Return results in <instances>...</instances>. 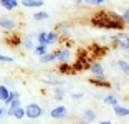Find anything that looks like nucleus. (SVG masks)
<instances>
[{"mask_svg":"<svg viewBox=\"0 0 129 124\" xmlns=\"http://www.w3.org/2000/svg\"><path fill=\"white\" fill-rule=\"evenodd\" d=\"M71 2H73V4H78V5L83 4V0H71Z\"/></svg>","mask_w":129,"mask_h":124,"instance_id":"obj_32","label":"nucleus"},{"mask_svg":"<svg viewBox=\"0 0 129 124\" xmlns=\"http://www.w3.org/2000/svg\"><path fill=\"white\" fill-rule=\"evenodd\" d=\"M109 40L114 46H118L121 50H129V33L116 32L114 35H109Z\"/></svg>","mask_w":129,"mask_h":124,"instance_id":"obj_2","label":"nucleus"},{"mask_svg":"<svg viewBox=\"0 0 129 124\" xmlns=\"http://www.w3.org/2000/svg\"><path fill=\"white\" fill-rule=\"evenodd\" d=\"M64 94H66V89H64V88H61V86H56L53 89V98L56 99V101H61V99L64 98Z\"/></svg>","mask_w":129,"mask_h":124,"instance_id":"obj_18","label":"nucleus"},{"mask_svg":"<svg viewBox=\"0 0 129 124\" xmlns=\"http://www.w3.org/2000/svg\"><path fill=\"white\" fill-rule=\"evenodd\" d=\"M37 40H38V45H48L46 43V32H40L37 35Z\"/></svg>","mask_w":129,"mask_h":124,"instance_id":"obj_25","label":"nucleus"},{"mask_svg":"<svg viewBox=\"0 0 129 124\" xmlns=\"http://www.w3.org/2000/svg\"><path fill=\"white\" fill-rule=\"evenodd\" d=\"M23 46H25L27 50H35V46H37V45H33L31 37H27V38H23Z\"/></svg>","mask_w":129,"mask_h":124,"instance_id":"obj_24","label":"nucleus"},{"mask_svg":"<svg viewBox=\"0 0 129 124\" xmlns=\"http://www.w3.org/2000/svg\"><path fill=\"white\" fill-rule=\"evenodd\" d=\"M22 5L25 8H40L43 7V0H22Z\"/></svg>","mask_w":129,"mask_h":124,"instance_id":"obj_10","label":"nucleus"},{"mask_svg":"<svg viewBox=\"0 0 129 124\" xmlns=\"http://www.w3.org/2000/svg\"><path fill=\"white\" fill-rule=\"evenodd\" d=\"M83 119L86 121V122H94L96 121V114L93 109H84L83 111Z\"/></svg>","mask_w":129,"mask_h":124,"instance_id":"obj_16","label":"nucleus"},{"mask_svg":"<svg viewBox=\"0 0 129 124\" xmlns=\"http://www.w3.org/2000/svg\"><path fill=\"white\" fill-rule=\"evenodd\" d=\"M20 99H15V101H12L10 104H8V109H15V108H20Z\"/></svg>","mask_w":129,"mask_h":124,"instance_id":"obj_29","label":"nucleus"},{"mask_svg":"<svg viewBox=\"0 0 129 124\" xmlns=\"http://www.w3.org/2000/svg\"><path fill=\"white\" fill-rule=\"evenodd\" d=\"M99 124H113V122H109V121H101Z\"/></svg>","mask_w":129,"mask_h":124,"instance_id":"obj_33","label":"nucleus"},{"mask_svg":"<svg viewBox=\"0 0 129 124\" xmlns=\"http://www.w3.org/2000/svg\"><path fill=\"white\" fill-rule=\"evenodd\" d=\"M0 7L4 10H17L18 7V0H0Z\"/></svg>","mask_w":129,"mask_h":124,"instance_id":"obj_9","label":"nucleus"},{"mask_svg":"<svg viewBox=\"0 0 129 124\" xmlns=\"http://www.w3.org/2000/svg\"><path fill=\"white\" fill-rule=\"evenodd\" d=\"M0 63H13V58L5 56V55H0Z\"/></svg>","mask_w":129,"mask_h":124,"instance_id":"obj_28","label":"nucleus"},{"mask_svg":"<svg viewBox=\"0 0 129 124\" xmlns=\"http://www.w3.org/2000/svg\"><path fill=\"white\" fill-rule=\"evenodd\" d=\"M8 96H10V89H8L5 84H0V101H7Z\"/></svg>","mask_w":129,"mask_h":124,"instance_id":"obj_21","label":"nucleus"},{"mask_svg":"<svg viewBox=\"0 0 129 124\" xmlns=\"http://www.w3.org/2000/svg\"><path fill=\"white\" fill-rule=\"evenodd\" d=\"M118 68L122 71V75H124V76H129V61L118 60Z\"/></svg>","mask_w":129,"mask_h":124,"instance_id":"obj_19","label":"nucleus"},{"mask_svg":"<svg viewBox=\"0 0 129 124\" xmlns=\"http://www.w3.org/2000/svg\"><path fill=\"white\" fill-rule=\"evenodd\" d=\"M71 60V50L68 46H63V48L56 50V61L58 63H70Z\"/></svg>","mask_w":129,"mask_h":124,"instance_id":"obj_5","label":"nucleus"},{"mask_svg":"<svg viewBox=\"0 0 129 124\" xmlns=\"http://www.w3.org/2000/svg\"><path fill=\"white\" fill-rule=\"evenodd\" d=\"M121 17H122V22H124V25H129V7L122 10Z\"/></svg>","mask_w":129,"mask_h":124,"instance_id":"obj_27","label":"nucleus"},{"mask_svg":"<svg viewBox=\"0 0 129 124\" xmlns=\"http://www.w3.org/2000/svg\"><path fill=\"white\" fill-rule=\"evenodd\" d=\"M33 53L37 55L38 58L43 56V55H46V53H48V45H37L35 50H33Z\"/></svg>","mask_w":129,"mask_h":124,"instance_id":"obj_20","label":"nucleus"},{"mask_svg":"<svg viewBox=\"0 0 129 124\" xmlns=\"http://www.w3.org/2000/svg\"><path fill=\"white\" fill-rule=\"evenodd\" d=\"M91 25L98 26V28H104V30H114V32H122L124 28V22L119 13L113 10H101L98 12L94 17H91Z\"/></svg>","mask_w":129,"mask_h":124,"instance_id":"obj_1","label":"nucleus"},{"mask_svg":"<svg viewBox=\"0 0 129 124\" xmlns=\"http://www.w3.org/2000/svg\"><path fill=\"white\" fill-rule=\"evenodd\" d=\"M15 99H20V93L18 91H15V89H10V96H8V99L5 101V104H10L12 101H15Z\"/></svg>","mask_w":129,"mask_h":124,"instance_id":"obj_23","label":"nucleus"},{"mask_svg":"<svg viewBox=\"0 0 129 124\" xmlns=\"http://www.w3.org/2000/svg\"><path fill=\"white\" fill-rule=\"evenodd\" d=\"M17 20L15 18H12V17L8 15H4V17H0V28L5 32H13L17 28Z\"/></svg>","mask_w":129,"mask_h":124,"instance_id":"obj_4","label":"nucleus"},{"mask_svg":"<svg viewBox=\"0 0 129 124\" xmlns=\"http://www.w3.org/2000/svg\"><path fill=\"white\" fill-rule=\"evenodd\" d=\"M8 116H13L15 119H22V117H25V108H15V109H8L7 111Z\"/></svg>","mask_w":129,"mask_h":124,"instance_id":"obj_11","label":"nucleus"},{"mask_svg":"<svg viewBox=\"0 0 129 124\" xmlns=\"http://www.w3.org/2000/svg\"><path fill=\"white\" fill-rule=\"evenodd\" d=\"M114 114L116 116H119V117H126V116H129V108H126V106H121V104H118V106H114Z\"/></svg>","mask_w":129,"mask_h":124,"instance_id":"obj_13","label":"nucleus"},{"mask_svg":"<svg viewBox=\"0 0 129 124\" xmlns=\"http://www.w3.org/2000/svg\"><path fill=\"white\" fill-rule=\"evenodd\" d=\"M58 71L63 73V75H73V66L71 63H60V66H58Z\"/></svg>","mask_w":129,"mask_h":124,"instance_id":"obj_15","label":"nucleus"},{"mask_svg":"<svg viewBox=\"0 0 129 124\" xmlns=\"http://www.w3.org/2000/svg\"><path fill=\"white\" fill-rule=\"evenodd\" d=\"M89 83L94 84V86H99V88H108V89L111 88V83L106 81L104 78H96V76H91V78H89Z\"/></svg>","mask_w":129,"mask_h":124,"instance_id":"obj_8","label":"nucleus"},{"mask_svg":"<svg viewBox=\"0 0 129 124\" xmlns=\"http://www.w3.org/2000/svg\"><path fill=\"white\" fill-rule=\"evenodd\" d=\"M33 18L37 20V22H43V20H48L50 15L46 13V12H42V10H40V12H35V13H33Z\"/></svg>","mask_w":129,"mask_h":124,"instance_id":"obj_22","label":"nucleus"},{"mask_svg":"<svg viewBox=\"0 0 129 124\" xmlns=\"http://www.w3.org/2000/svg\"><path fill=\"white\" fill-rule=\"evenodd\" d=\"M83 2L88 5H91V7H99V5L106 4V0H83Z\"/></svg>","mask_w":129,"mask_h":124,"instance_id":"obj_26","label":"nucleus"},{"mask_svg":"<svg viewBox=\"0 0 129 124\" xmlns=\"http://www.w3.org/2000/svg\"><path fill=\"white\" fill-rule=\"evenodd\" d=\"M88 70H89L91 75L96 76V78H104V68H103V65L98 63V61H91Z\"/></svg>","mask_w":129,"mask_h":124,"instance_id":"obj_6","label":"nucleus"},{"mask_svg":"<svg viewBox=\"0 0 129 124\" xmlns=\"http://www.w3.org/2000/svg\"><path fill=\"white\" fill-rule=\"evenodd\" d=\"M60 40V33L56 30H51V32H46V43L51 45V43H56Z\"/></svg>","mask_w":129,"mask_h":124,"instance_id":"obj_14","label":"nucleus"},{"mask_svg":"<svg viewBox=\"0 0 129 124\" xmlns=\"http://www.w3.org/2000/svg\"><path fill=\"white\" fill-rule=\"evenodd\" d=\"M25 116L30 117V119H37V117L43 116L42 106L37 104V103H28V104L25 106Z\"/></svg>","mask_w":129,"mask_h":124,"instance_id":"obj_3","label":"nucleus"},{"mask_svg":"<svg viewBox=\"0 0 129 124\" xmlns=\"http://www.w3.org/2000/svg\"><path fill=\"white\" fill-rule=\"evenodd\" d=\"M103 101H104V104H109V106H113V108L119 104L118 96H116V94H108V96H104V99H103Z\"/></svg>","mask_w":129,"mask_h":124,"instance_id":"obj_17","label":"nucleus"},{"mask_svg":"<svg viewBox=\"0 0 129 124\" xmlns=\"http://www.w3.org/2000/svg\"><path fill=\"white\" fill-rule=\"evenodd\" d=\"M50 116L53 117V119H63V117L68 116V109L60 104V106H56V108H53L50 111Z\"/></svg>","mask_w":129,"mask_h":124,"instance_id":"obj_7","label":"nucleus"},{"mask_svg":"<svg viewBox=\"0 0 129 124\" xmlns=\"http://www.w3.org/2000/svg\"><path fill=\"white\" fill-rule=\"evenodd\" d=\"M83 96H84L83 93H73V94H71V98L75 99V101H76V99H83Z\"/></svg>","mask_w":129,"mask_h":124,"instance_id":"obj_30","label":"nucleus"},{"mask_svg":"<svg viewBox=\"0 0 129 124\" xmlns=\"http://www.w3.org/2000/svg\"><path fill=\"white\" fill-rule=\"evenodd\" d=\"M5 114H7V111H5L4 108H0V117H2V116H5Z\"/></svg>","mask_w":129,"mask_h":124,"instance_id":"obj_31","label":"nucleus"},{"mask_svg":"<svg viewBox=\"0 0 129 124\" xmlns=\"http://www.w3.org/2000/svg\"><path fill=\"white\" fill-rule=\"evenodd\" d=\"M53 61H56V50L55 51H48L46 55H43V56H40V63H53Z\"/></svg>","mask_w":129,"mask_h":124,"instance_id":"obj_12","label":"nucleus"}]
</instances>
